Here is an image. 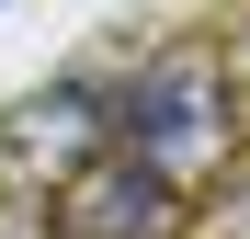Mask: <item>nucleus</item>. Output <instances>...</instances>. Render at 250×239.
I'll return each mask as SVG.
<instances>
[{
  "instance_id": "1",
  "label": "nucleus",
  "mask_w": 250,
  "mask_h": 239,
  "mask_svg": "<svg viewBox=\"0 0 250 239\" xmlns=\"http://www.w3.org/2000/svg\"><path fill=\"white\" fill-rule=\"evenodd\" d=\"M114 137L148 159L159 182H228L239 159V80H228V46L216 34H182V46H159L148 80L114 103Z\"/></svg>"
},
{
  "instance_id": "2",
  "label": "nucleus",
  "mask_w": 250,
  "mask_h": 239,
  "mask_svg": "<svg viewBox=\"0 0 250 239\" xmlns=\"http://www.w3.org/2000/svg\"><path fill=\"white\" fill-rule=\"evenodd\" d=\"M103 148H114L103 80H57V91H23L0 114V171H23V182H68L80 159H103Z\"/></svg>"
},
{
  "instance_id": "3",
  "label": "nucleus",
  "mask_w": 250,
  "mask_h": 239,
  "mask_svg": "<svg viewBox=\"0 0 250 239\" xmlns=\"http://www.w3.org/2000/svg\"><path fill=\"white\" fill-rule=\"evenodd\" d=\"M46 194H57V239H171V217H182V194L159 182L137 148L80 159V171L46 182Z\"/></svg>"
},
{
  "instance_id": "4",
  "label": "nucleus",
  "mask_w": 250,
  "mask_h": 239,
  "mask_svg": "<svg viewBox=\"0 0 250 239\" xmlns=\"http://www.w3.org/2000/svg\"><path fill=\"white\" fill-rule=\"evenodd\" d=\"M205 239H250V171L216 182V205H205Z\"/></svg>"
},
{
  "instance_id": "5",
  "label": "nucleus",
  "mask_w": 250,
  "mask_h": 239,
  "mask_svg": "<svg viewBox=\"0 0 250 239\" xmlns=\"http://www.w3.org/2000/svg\"><path fill=\"white\" fill-rule=\"evenodd\" d=\"M228 80H239V91H250V12L228 23Z\"/></svg>"
}]
</instances>
